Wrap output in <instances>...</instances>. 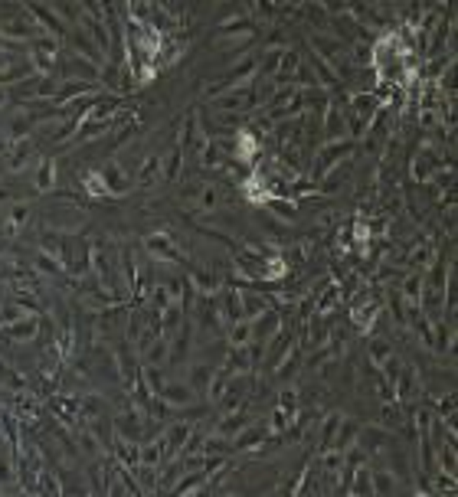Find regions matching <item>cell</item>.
<instances>
[{"label": "cell", "mask_w": 458, "mask_h": 497, "mask_svg": "<svg viewBox=\"0 0 458 497\" xmlns=\"http://www.w3.org/2000/svg\"><path fill=\"white\" fill-rule=\"evenodd\" d=\"M10 197H13V193H10V190H4V187H0V203H4V200H10Z\"/></svg>", "instance_id": "32"}, {"label": "cell", "mask_w": 458, "mask_h": 497, "mask_svg": "<svg viewBox=\"0 0 458 497\" xmlns=\"http://www.w3.org/2000/svg\"><path fill=\"white\" fill-rule=\"evenodd\" d=\"M30 154H33V144H30V138H27V141H17V144H13V151H10V157H7V171L10 173L23 171V167H27V161H30Z\"/></svg>", "instance_id": "18"}, {"label": "cell", "mask_w": 458, "mask_h": 497, "mask_svg": "<svg viewBox=\"0 0 458 497\" xmlns=\"http://www.w3.org/2000/svg\"><path fill=\"white\" fill-rule=\"evenodd\" d=\"M373 478V491H377V497H390L393 494V478L386 475V471H370Z\"/></svg>", "instance_id": "27"}, {"label": "cell", "mask_w": 458, "mask_h": 497, "mask_svg": "<svg viewBox=\"0 0 458 497\" xmlns=\"http://www.w3.org/2000/svg\"><path fill=\"white\" fill-rule=\"evenodd\" d=\"M53 187H56V164H53V157H39L37 161V190L49 193Z\"/></svg>", "instance_id": "17"}, {"label": "cell", "mask_w": 458, "mask_h": 497, "mask_svg": "<svg viewBox=\"0 0 458 497\" xmlns=\"http://www.w3.org/2000/svg\"><path fill=\"white\" fill-rule=\"evenodd\" d=\"M187 439H190V425H187V422H177V425H171V432H167V435H164V442H161V461H167L174 451H181L183 445H187Z\"/></svg>", "instance_id": "8"}, {"label": "cell", "mask_w": 458, "mask_h": 497, "mask_svg": "<svg viewBox=\"0 0 458 497\" xmlns=\"http://www.w3.org/2000/svg\"><path fill=\"white\" fill-rule=\"evenodd\" d=\"M0 144H4V138H0Z\"/></svg>", "instance_id": "34"}, {"label": "cell", "mask_w": 458, "mask_h": 497, "mask_svg": "<svg viewBox=\"0 0 458 497\" xmlns=\"http://www.w3.org/2000/svg\"><path fill=\"white\" fill-rule=\"evenodd\" d=\"M144 246H148V252H151V256L161 258V262H171V265H177V262H181V242H177V236H174V232H154V236H148V239H144Z\"/></svg>", "instance_id": "3"}, {"label": "cell", "mask_w": 458, "mask_h": 497, "mask_svg": "<svg viewBox=\"0 0 458 497\" xmlns=\"http://www.w3.org/2000/svg\"><path fill=\"white\" fill-rule=\"evenodd\" d=\"M422 288H426L422 275H419V272H412V275L406 278V285H403V298H406L410 305H419V301H422Z\"/></svg>", "instance_id": "23"}, {"label": "cell", "mask_w": 458, "mask_h": 497, "mask_svg": "<svg viewBox=\"0 0 458 497\" xmlns=\"http://www.w3.org/2000/svg\"><path fill=\"white\" fill-rule=\"evenodd\" d=\"M56 59H59V39H53V37L30 39V69L37 76H53Z\"/></svg>", "instance_id": "2"}, {"label": "cell", "mask_w": 458, "mask_h": 497, "mask_svg": "<svg viewBox=\"0 0 458 497\" xmlns=\"http://www.w3.org/2000/svg\"><path fill=\"white\" fill-rule=\"evenodd\" d=\"M207 481H210V475H207V471H193V475H187L183 481H177V484H174L171 497H190L193 491L207 488Z\"/></svg>", "instance_id": "16"}, {"label": "cell", "mask_w": 458, "mask_h": 497, "mask_svg": "<svg viewBox=\"0 0 458 497\" xmlns=\"http://www.w3.org/2000/svg\"><path fill=\"white\" fill-rule=\"evenodd\" d=\"M37 327H39V314H27L20 321H13V324H4V334L13 337V340H33Z\"/></svg>", "instance_id": "11"}, {"label": "cell", "mask_w": 458, "mask_h": 497, "mask_svg": "<svg viewBox=\"0 0 458 497\" xmlns=\"http://www.w3.org/2000/svg\"><path fill=\"white\" fill-rule=\"evenodd\" d=\"M419 497H426V494H419Z\"/></svg>", "instance_id": "35"}, {"label": "cell", "mask_w": 458, "mask_h": 497, "mask_svg": "<svg viewBox=\"0 0 458 497\" xmlns=\"http://www.w3.org/2000/svg\"><path fill=\"white\" fill-rule=\"evenodd\" d=\"M181 161H183V151H181V144L174 141L171 154H164V161H161V180L164 183H174L181 177Z\"/></svg>", "instance_id": "15"}, {"label": "cell", "mask_w": 458, "mask_h": 497, "mask_svg": "<svg viewBox=\"0 0 458 497\" xmlns=\"http://www.w3.org/2000/svg\"><path fill=\"white\" fill-rule=\"evenodd\" d=\"M27 216H30L27 206H13V213H10L7 220H4V232H7V236H17L20 226L27 223Z\"/></svg>", "instance_id": "26"}, {"label": "cell", "mask_w": 458, "mask_h": 497, "mask_svg": "<svg viewBox=\"0 0 458 497\" xmlns=\"http://www.w3.org/2000/svg\"><path fill=\"white\" fill-rule=\"evenodd\" d=\"M367 357H370V366H383L393 357V344H386V340H370Z\"/></svg>", "instance_id": "22"}, {"label": "cell", "mask_w": 458, "mask_h": 497, "mask_svg": "<svg viewBox=\"0 0 458 497\" xmlns=\"http://www.w3.org/2000/svg\"><path fill=\"white\" fill-rule=\"evenodd\" d=\"M30 128H33V124H30L27 115H13V118H10V128H7V138H10L13 144H17V141H27Z\"/></svg>", "instance_id": "24"}, {"label": "cell", "mask_w": 458, "mask_h": 497, "mask_svg": "<svg viewBox=\"0 0 458 497\" xmlns=\"http://www.w3.org/2000/svg\"><path fill=\"white\" fill-rule=\"evenodd\" d=\"M82 223V213L72 210V206H59V210L46 213V226H53L56 232H66V230H79Z\"/></svg>", "instance_id": "9"}, {"label": "cell", "mask_w": 458, "mask_h": 497, "mask_svg": "<svg viewBox=\"0 0 458 497\" xmlns=\"http://www.w3.org/2000/svg\"><path fill=\"white\" fill-rule=\"evenodd\" d=\"M0 481H10V465L0 458Z\"/></svg>", "instance_id": "30"}, {"label": "cell", "mask_w": 458, "mask_h": 497, "mask_svg": "<svg viewBox=\"0 0 458 497\" xmlns=\"http://www.w3.org/2000/svg\"><path fill=\"white\" fill-rule=\"evenodd\" d=\"M157 399H161L164 406H190L193 390H190V383H167V386L157 392Z\"/></svg>", "instance_id": "10"}, {"label": "cell", "mask_w": 458, "mask_h": 497, "mask_svg": "<svg viewBox=\"0 0 458 497\" xmlns=\"http://www.w3.org/2000/svg\"><path fill=\"white\" fill-rule=\"evenodd\" d=\"M305 53H308V62H311V69H315V72H318V76H315V79H318V82H321V86H327V88H337V86H341V76H337L334 69L327 66L325 59L318 56L315 49L308 46V49H305Z\"/></svg>", "instance_id": "12"}, {"label": "cell", "mask_w": 458, "mask_h": 497, "mask_svg": "<svg viewBox=\"0 0 458 497\" xmlns=\"http://www.w3.org/2000/svg\"><path fill=\"white\" fill-rule=\"evenodd\" d=\"M298 497H318V494H311V488H305V491H301V494H298Z\"/></svg>", "instance_id": "33"}, {"label": "cell", "mask_w": 458, "mask_h": 497, "mask_svg": "<svg viewBox=\"0 0 458 497\" xmlns=\"http://www.w3.org/2000/svg\"><path fill=\"white\" fill-rule=\"evenodd\" d=\"M79 82H96L98 86V76H102V66H96V62H89V59H82L79 53H69L66 66H63V79H76Z\"/></svg>", "instance_id": "4"}, {"label": "cell", "mask_w": 458, "mask_h": 497, "mask_svg": "<svg viewBox=\"0 0 458 497\" xmlns=\"http://www.w3.org/2000/svg\"><path fill=\"white\" fill-rule=\"evenodd\" d=\"M337 295H341V288H337V285H327V295L321 298V301H315V311H318V314H327V311L337 305Z\"/></svg>", "instance_id": "28"}, {"label": "cell", "mask_w": 458, "mask_h": 497, "mask_svg": "<svg viewBox=\"0 0 458 497\" xmlns=\"http://www.w3.org/2000/svg\"><path fill=\"white\" fill-rule=\"evenodd\" d=\"M357 422H341V429H337V435H334V451H347L351 445H357Z\"/></svg>", "instance_id": "20"}, {"label": "cell", "mask_w": 458, "mask_h": 497, "mask_svg": "<svg viewBox=\"0 0 458 497\" xmlns=\"http://www.w3.org/2000/svg\"><path fill=\"white\" fill-rule=\"evenodd\" d=\"M98 173H102V180H105V187H108V193H112L115 200H118V197H122L124 190H128V187H131V177H128V173L122 171V164L115 161H105L102 164V167H98Z\"/></svg>", "instance_id": "6"}, {"label": "cell", "mask_w": 458, "mask_h": 497, "mask_svg": "<svg viewBox=\"0 0 458 497\" xmlns=\"http://www.w3.org/2000/svg\"><path fill=\"white\" fill-rule=\"evenodd\" d=\"M161 161L164 154H144V161L138 164V171H134V183L138 190H151L154 183L161 180Z\"/></svg>", "instance_id": "5"}, {"label": "cell", "mask_w": 458, "mask_h": 497, "mask_svg": "<svg viewBox=\"0 0 458 497\" xmlns=\"http://www.w3.org/2000/svg\"><path fill=\"white\" fill-rule=\"evenodd\" d=\"M115 128V118L112 121H98V118H86L82 121V128H79L76 134V144H89V141H96V138H102V134H108Z\"/></svg>", "instance_id": "14"}, {"label": "cell", "mask_w": 458, "mask_h": 497, "mask_svg": "<svg viewBox=\"0 0 458 497\" xmlns=\"http://www.w3.org/2000/svg\"><path fill=\"white\" fill-rule=\"evenodd\" d=\"M353 59L357 62H370V43H353Z\"/></svg>", "instance_id": "29"}, {"label": "cell", "mask_w": 458, "mask_h": 497, "mask_svg": "<svg viewBox=\"0 0 458 497\" xmlns=\"http://www.w3.org/2000/svg\"><path fill=\"white\" fill-rule=\"evenodd\" d=\"M82 190L92 197V200H115L112 193H108V187H105V180H102V173H98V167H89V171H82Z\"/></svg>", "instance_id": "13"}, {"label": "cell", "mask_w": 458, "mask_h": 497, "mask_svg": "<svg viewBox=\"0 0 458 497\" xmlns=\"http://www.w3.org/2000/svg\"><path fill=\"white\" fill-rule=\"evenodd\" d=\"M7 102H10V92H7L4 86H0V105H7Z\"/></svg>", "instance_id": "31"}, {"label": "cell", "mask_w": 458, "mask_h": 497, "mask_svg": "<svg viewBox=\"0 0 458 497\" xmlns=\"http://www.w3.org/2000/svg\"><path fill=\"white\" fill-rule=\"evenodd\" d=\"M353 147H357V141H351V138H341V141H325L321 147H318V157H315V180H325V173H331L341 161H347L353 154Z\"/></svg>", "instance_id": "1"}, {"label": "cell", "mask_w": 458, "mask_h": 497, "mask_svg": "<svg viewBox=\"0 0 458 497\" xmlns=\"http://www.w3.org/2000/svg\"><path fill=\"white\" fill-rule=\"evenodd\" d=\"M351 491H353L357 497H377V491H373V478H370V468H367V465L353 471V484H351Z\"/></svg>", "instance_id": "19"}, {"label": "cell", "mask_w": 458, "mask_h": 497, "mask_svg": "<svg viewBox=\"0 0 458 497\" xmlns=\"http://www.w3.org/2000/svg\"><path fill=\"white\" fill-rule=\"evenodd\" d=\"M357 445H360L363 451H386L390 445H396V442H393V435L386 429H377V425H370V429L357 432Z\"/></svg>", "instance_id": "7"}, {"label": "cell", "mask_w": 458, "mask_h": 497, "mask_svg": "<svg viewBox=\"0 0 458 497\" xmlns=\"http://www.w3.org/2000/svg\"><path fill=\"white\" fill-rule=\"evenodd\" d=\"M249 340H252V321H239V324L229 327V344L236 347V350L249 347Z\"/></svg>", "instance_id": "21"}, {"label": "cell", "mask_w": 458, "mask_h": 497, "mask_svg": "<svg viewBox=\"0 0 458 497\" xmlns=\"http://www.w3.org/2000/svg\"><path fill=\"white\" fill-rule=\"evenodd\" d=\"M268 435V429H259V425H249V432L246 435H239L236 442H233V451H246V449H252V442H259L262 445V439Z\"/></svg>", "instance_id": "25"}]
</instances>
